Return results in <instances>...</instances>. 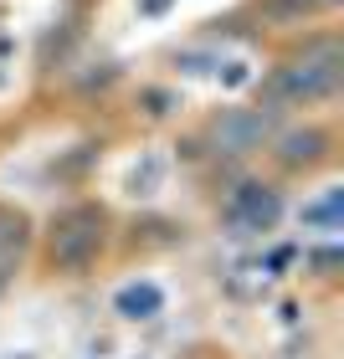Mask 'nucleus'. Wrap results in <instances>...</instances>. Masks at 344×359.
<instances>
[{"label": "nucleus", "instance_id": "1", "mask_svg": "<svg viewBox=\"0 0 344 359\" xmlns=\"http://www.w3.org/2000/svg\"><path fill=\"white\" fill-rule=\"evenodd\" d=\"M113 241H119V216L83 195V201H67L62 210L46 216V226H37V262L46 277H62V283H77V277H93L108 262Z\"/></svg>", "mask_w": 344, "mask_h": 359}, {"label": "nucleus", "instance_id": "2", "mask_svg": "<svg viewBox=\"0 0 344 359\" xmlns=\"http://www.w3.org/2000/svg\"><path fill=\"white\" fill-rule=\"evenodd\" d=\"M339 88H344V46L334 31H314L293 46V57H283L262 77V108H272L283 118L293 108L334 103Z\"/></svg>", "mask_w": 344, "mask_h": 359}, {"label": "nucleus", "instance_id": "3", "mask_svg": "<svg viewBox=\"0 0 344 359\" xmlns=\"http://www.w3.org/2000/svg\"><path fill=\"white\" fill-rule=\"evenodd\" d=\"M272 134H277V113L272 108L226 103L195 128V139H185V154L190 159H211L216 170H237V165H247V159H257L267 149Z\"/></svg>", "mask_w": 344, "mask_h": 359}, {"label": "nucleus", "instance_id": "4", "mask_svg": "<svg viewBox=\"0 0 344 359\" xmlns=\"http://www.w3.org/2000/svg\"><path fill=\"white\" fill-rule=\"evenodd\" d=\"M288 216L283 185L272 175H232V185L216 201V226L232 241H267Z\"/></svg>", "mask_w": 344, "mask_h": 359}, {"label": "nucleus", "instance_id": "5", "mask_svg": "<svg viewBox=\"0 0 344 359\" xmlns=\"http://www.w3.org/2000/svg\"><path fill=\"white\" fill-rule=\"evenodd\" d=\"M334 128L329 123H277V134L267 139V165H272V180H308L319 170L334 165Z\"/></svg>", "mask_w": 344, "mask_h": 359}, {"label": "nucleus", "instance_id": "6", "mask_svg": "<svg viewBox=\"0 0 344 359\" xmlns=\"http://www.w3.org/2000/svg\"><path fill=\"white\" fill-rule=\"evenodd\" d=\"M31 252H37V221H31V210L15 205V201H0V298L26 272Z\"/></svg>", "mask_w": 344, "mask_h": 359}, {"label": "nucleus", "instance_id": "7", "mask_svg": "<svg viewBox=\"0 0 344 359\" xmlns=\"http://www.w3.org/2000/svg\"><path fill=\"white\" fill-rule=\"evenodd\" d=\"M334 6L339 0H257L262 21H272V26H298V21H308V15L334 11Z\"/></svg>", "mask_w": 344, "mask_h": 359}, {"label": "nucleus", "instance_id": "8", "mask_svg": "<svg viewBox=\"0 0 344 359\" xmlns=\"http://www.w3.org/2000/svg\"><path fill=\"white\" fill-rule=\"evenodd\" d=\"M298 226H303V231L334 236V231H339V190H324L319 201H308V205L298 210Z\"/></svg>", "mask_w": 344, "mask_h": 359}, {"label": "nucleus", "instance_id": "9", "mask_svg": "<svg viewBox=\"0 0 344 359\" xmlns=\"http://www.w3.org/2000/svg\"><path fill=\"white\" fill-rule=\"evenodd\" d=\"M159 308H165V292L154 283H139V287H124L119 292V313L124 318H154Z\"/></svg>", "mask_w": 344, "mask_h": 359}]
</instances>
